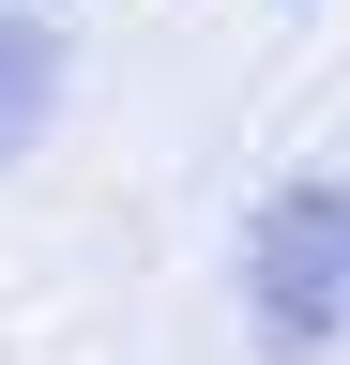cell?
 <instances>
[{
	"mask_svg": "<svg viewBox=\"0 0 350 365\" xmlns=\"http://www.w3.org/2000/svg\"><path fill=\"white\" fill-rule=\"evenodd\" d=\"M46 107H61V46L31 31V16H0V153H31Z\"/></svg>",
	"mask_w": 350,
	"mask_h": 365,
	"instance_id": "cell-2",
	"label": "cell"
},
{
	"mask_svg": "<svg viewBox=\"0 0 350 365\" xmlns=\"http://www.w3.org/2000/svg\"><path fill=\"white\" fill-rule=\"evenodd\" d=\"M244 304H259V350H335L350 319V182H274V213L244 228Z\"/></svg>",
	"mask_w": 350,
	"mask_h": 365,
	"instance_id": "cell-1",
	"label": "cell"
}]
</instances>
